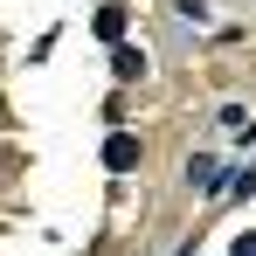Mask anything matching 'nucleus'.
<instances>
[{
  "label": "nucleus",
  "mask_w": 256,
  "mask_h": 256,
  "mask_svg": "<svg viewBox=\"0 0 256 256\" xmlns=\"http://www.w3.org/2000/svg\"><path fill=\"white\" fill-rule=\"evenodd\" d=\"M104 166H138V138H132V132H111V138H104Z\"/></svg>",
  "instance_id": "f257e3e1"
},
{
  "label": "nucleus",
  "mask_w": 256,
  "mask_h": 256,
  "mask_svg": "<svg viewBox=\"0 0 256 256\" xmlns=\"http://www.w3.org/2000/svg\"><path fill=\"white\" fill-rule=\"evenodd\" d=\"M118 28H125V14H118V7H104V14H97V35H104V42H118Z\"/></svg>",
  "instance_id": "f03ea898"
},
{
  "label": "nucleus",
  "mask_w": 256,
  "mask_h": 256,
  "mask_svg": "<svg viewBox=\"0 0 256 256\" xmlns=\"http://www.w3.org/2000/svg\"><path fill=\"white\" fill-rule=\"evenodd\" d=\"M236 256H256V236H242V242H236Z\"/></svg>",
  "instance_id": "7ed1b4c3"
}]
</instances>
